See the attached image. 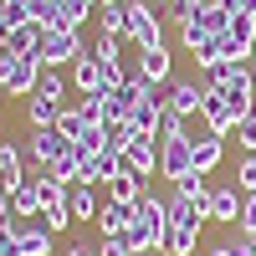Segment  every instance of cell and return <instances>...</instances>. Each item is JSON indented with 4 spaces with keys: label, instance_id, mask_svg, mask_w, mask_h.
<instances>
[{
    "label": "cell",
    "instance_id": "obj_32",
    "mask_svg": "<svg viewBox=\"0 0 256 256\" xmlns=\"http://www.w3.org/2000/svg\"><path fill=\"white\" fill-rule=\"evenodd\" d=\"M31 20V0H0V36Z\"/></svg>",
    "mask_w": 256,
    "mask_h": 256
},
{
    "label": "cell",
    "instance_id": "obj_29",
    "mask_svg": "<svg viewBox=\"0 0 256 256\" xmlns=\"http://www.w3.org/2000/svg\"><path fill=\"white\" fill-rule=\"evenodd\" d=\"M123 31H128V10L102 0V6H98V36H123Z\"/></svg>",
    "mask_w": 256,
    "mask_h": 256
},
{
    "label": "cell",
    "instance_id": "obj_22",
    "mask_svg": "<svg viewBox=\"0 0 256 256\" xmlns=\"http://www.w3.org/2000/svg\"><path fill=\"white\" fill-rule=\"evenodd\" d=\"M0 180H6L10 190L26 180V154H20L16 144H6V138H0Z\"/></svg>",
    "mask_w": 256,
    "mask_h": 256
},
{
    "label": "cell",
    "instance_id": "obj_43",
    "mask_svg": "<svg viewBox=\"0 0 256 256\" xmlns=\"http://www.w3.org/2000/svg\"><path fill=\"white\" fill-rule=\"evenodd\" d=\"M0 256H20V246H16V236H10L6 226H0Z\"/></svg>",
    "mask_w": 256,
    "mask_h": 256
},
{
    "label": "cell",
    "instance_id": "obj_2",
    "mask_svg": "<svg viewBox=\"0 0 256 256\" xmlns=\"http://www.w3.org/2000/svg\"><path fill=\"white\" fill-rule=\"evenodd\" d=\"M205 88L226 92L236 113H251L256 108V67H251V62H220V67H210L205 72Z\"/></svg>",
    "mask_w": 256,
    "mask_h": 256
},
{
    "label": "cell",
    "instance_id": "obj_48",
    "mask_svg": "<svg viewBox=\"0 0 256 256\" xmlns=\"http://www.w3.org/2000/svg\"><path fill=\"white\" fill-rule=\"evenodd\" d=\"M98 6H102V0H98ZM108 6H123V0H108Z\"/></svg>",
    "mask_w": 256,
    "mask_h": 256
},
{
    "label": "cell",
    "instance_id": "obj_17",
    "mask_svg": "<svg viewBox=\"0 0 256 256\" xmlns=\"http://www.w3.org/2000/svg\"><path fill=\"white\" fill-rule=\"evenodd\" d=\"M72 88H77V98H82V92H102V88H108V77H102V62H98V56L72 62Z\"/></svg>",
    "mask_w": 256,
    "mask_h": 256
},
{
    "label": "cell",
    "instance_id": "obj_28",
    "mask_svg": "<svg viewBox=\"0 0 256 256\" xmlns=\"http://www.w3.org/2000/svg\"><path fill=\"white\" fill-rule=\"evenodd\" d=\"M102 134H108V148H113V154H123V148L138 138V128H134V118H108V123H102Z\"/></svg>",
    "mask_w": 256,
    "mask_h": 256
},
{
    "label": "cell",
    "instance_id": "obj_10",
    "mask_svg": "<svg viewBox=\"0 0 256 256\" xmlns=\"http://www.w3.org/2000/svg\"><path fill=\"white\" fill-rule=\"evenodd\" d=\"M190 169H195V154H190V134H180V138H159V174L174 184V180H184Z\"/></svg>",
    "mask_w": 256,
    "mask_h": 256
},
{
    "label": "cell",
    "instance_id": "obj_39",
    "mask_svg": "<svg viewBox=\"0 0 256 256\" xmlns=\"http://www.w3.org/2000/svg\"><path fill=\"white\" fill-rule=\"evenodd\" d=\"M236 230L256 236V195H246V205H241V220H236Z\"/></svg>",
    "mask_w": 256,
    "mask_h": 256
},
{
    "label": "cell",
    "instance_id": "obj_5",
    "mask_svg": "<svg viewBox=\"0 0 256 256\" xmlns=\"http://www.w3.org/2000/svg\"><path fill=\"white\" fill-rule=\"evenodd\" d=\"M134 77L144 82V88H169L174 82V52L164 46H134Z\"/></svg>",
    "mask_w": 256,
    "mask_h": 256
},
{
    "label": "cell",
    "instance_id": "obj_36",
    "mask_svg": "<svg viewBox=\"0 0 256 256\" xmlns=\"http://www.w3.org/2000/svg\"><path fill=\"white\" fill-rule=\"evenodd\" d=\"M31 220H36L41 230H52V236H62V230H72V226H77V220L67 216V205H56V210H41V216H31Z\"/></svg>",
    "mask_w": 256,
    "mask_h": 256
},
{
    "label": "cell",
    "instance_id": "obj_19",
    "mask_svg": "<svg viewBox=\"0 0 256 256\" xmlns=\"http://www.w3.org/2000/svg\"><path fill=\"white\" fill-rule=\"evenodd\" d=\"M41 36H46V26L26 20V26H16V31L0 36V46H6V52H41Z\"/></svg>",
    "mask_w": 256,
    "mask_h": 256
},
{
    "label": "cell",
    "instance_id": "obj_30",
    "mask_svg": "<svg viewBox=\"0 0 256 256\" xmlns=\"http://www.w3.org/2000/svg\"><path fill=\"white\" fill-rule=\"evenodd\" d=\"M72 108L82 113V123H108V92H82Z\"/></svg>",
    "mask_w": 256,
    "mask_h": 256
},
{
    "label": "cell",
    "instance_id": "obj_50",
    "mask_svg": "<svg viewBox=\"0 0 256 256\" xmlns=\"http://www.w3.org/2000/svg\"><path fill=\"white\" fill-rule=\"evenodd\" d=\"M251 67H256V56H251Z\"/></svg>",
    "mask_w": 256,
    "mask_h": 256
},
{
    "label": "cell",
    "instance_id": "obj_21",
    "mask_svg": "<svg viewBox=\"0 0 256 256\" xmlns=\"http://www.w3.org/2000/svg\"><path fill=\"white\" fill-rule=\"evenodd\" d=\"M67 113L62 102H46V98H26V128H56V118Z\"/></svg>",
    "mask_w": 256,
    "mask_h": 256
},
{
    "label": "cell",
    "instance_id": "obj_18",
    "mask_svg": "<svg viewBox=\"0 0 256 256\" xmlns=\"http://www.w3.org/2000/svg\"><path fill=\"white\" fill-rule=\"evenodd\" d=\"M128 220H134V205L128 200H102V210H98V230L102 236H118Z\"/></svg>",
    "mask_w": 256,
    "mask_h": 256
},
{
    "label": "cell",
    "instance_id": "obj_44",
    "mask_svg": "<svg viewBox=\"0 0 256 256\" xmlns=\"http://www.w3.org/2000/svg\"><path fill=\"white\" fill-rule=\"evenodd\" d=\"M6 216H10V184L0 180V220H6Z\"/></svg>",
    "mask_w": 256,
    "mask_h": 256
},
{
    "label": "cell",
    "instance_id": "obj_3",
    "mask_svg": "<svg viewBox=\"0 0 256 256\" xmlns=\"http://www.w3.org/2000/svg\"><path fill=\"white\" fill-rule=\"evenodd\" d=\"M41 72H46V67H41L36 52H6V46H0V92H6V98H31Z\"/></svg>",
    "mask_w": 256,
    "mask_h": 256
},
{
    "label": "cell",
    "instance_id": "obj_42",
    "mask_svg": "<svg viewBox=\"0 0 256 256\" xmlns=\"http://www.w3.org/2000/svg\"><path fill=\"white\" fill-rule=\"evenodd\" d=\"M62 256H98V246H92V241H77V236H72V246L62 251Z\"/></svg>",
    "mask_w": 256,
    "mask_h": 256
},
{
    "label": "cell",
    "instance_id": "obj_15",
    "mask_svg": "<svg viewBox=\"0 0 256 256\" xmlns=\"http://www.w3.org/2000/svg\"><path fill=\"white\" fill-rule=\"evenodd\" d=\"M241 205H246V195H241L236 184H210V220L236 226L241 220Z\"/></svg>",
    "mask_w": 256,
    "mask_h": 256
},
{
    "label": "cell",
    "instance_id": "obj_51",
    "mask_svg": "<svg viewBox=\"0 0 256 256\" xmlns=\"http://www.w3.org/2000/svg\"><path fill=\"white\" fill-rule=\"evenodd\" d=\"M148 256H159V251H148Z\"/></svg>",
    "mask_w": 256,
    "mask_h": 256
},
{
    "label": "cell",
    "instance_id": "obj_6",
    "mask_svg": "<svg viewBox=\"0 0 256 256\" xmlns=\"http://www.w3.org/2000/svg\"><path fill=\"white\" fill-rule=\"evenodd\" d=\"M41 67H72V62H82L88 56V41H82V31H46L41 36Z\"/></svg>",
    "mask_w": 256,
    "mask_h": 256
},
{
    "label": "cell",
    "instance_id": "obj_16",
    "mask_svg": "<svg viewBox=\"0 0 256 256\" xmlns=\"http://www.w3.org/2000/svg\"><path fill=\"white\" fill-rule=\"evenodd\" d=\"M98 210H102V200L92 195V184H67V216L82 226V220H98Z\"/></svg>",
    "mask_w": 256,
    "mask_h": 256
},
{
    "label": "cell",
    "instance_id": "obj_14",
    "mask_svg": "<svg viewBox=\"0 0 256 256\" xmlns=\"http://www.w3.org/2000/svg\"><path fill=\"white\" fill-rule=\"evenodd\" d=\"M190 154H195V174H210V169L226 159V138L200 128V134H190Z\"/></svg>",
    "mask_w": 256,
    "mask_h": 256
},
{
    "label": "cell",
    "instance_id": "obj_41",
    "mask_svg": "<svg viewBox=\"0 0 256 256\" xmlns=\"http://www.w3.org/2000/svg\"><path fill=\"white\" fill-rule=\"evenodd\" d=\"M98 256H128V251L118 246V236H102V241H98Z\"/></svg>",
    "mask_w": 256,
    "mask_h": 256
},
{
    "label": "cell",
    "instance_id": "obj_47",
    "mask_svg": "<svg viewBox=\"0 0 256 256\" xmlns=\"http://www.w3.org/2000/svg\"><path fill=\"white\" fill-rule=\"evenodd\" d=\"M210 6H236V0H210Z\"/></svg>",
    "mask_w": 256,
    "mask_h": 256
},
{
    "label": "cell",
    "instance_id": "obj_34",
    "mask_svg": "<svg viewBox=\"0 0 256 256\" xmlns=\"http://www.w3.org/2000/svg\"><path fill=\"white\" fill-rule=\"evenodd\" d=\"M31 20L46 31H62V0H31Z\"/></svg>",
    "mask_w": 256,
    "mask_h": 256
},
{
    "label": "cell",
    "instance_id": "obj_13",
    "mask_svg": "<svg viewBox=\"0 0 256 256\" xmlns=\"http://www.w3.org/2000/svg\"><path fill=\"white\" fill-rule=\"evenodd\" d=\"M230 20H236V10H230V6H210V0H205V6H195V10L180 20V26L200 31V36H226V31H230Z\"/></svg>",
    "mask_w": 256,
    "mask_h": 256
},
{
    "label": "cell",
    "instance_id": "obj_46",
    "mask_svg": "<svg viewBox=\"0 0 256 256\" xmlns=\"http://www.w3.org/2000/svg\"><path fill=\"white\" fill-rule=\"evenodd\" d=\"M205 256H236V251H230V241H220V246H210Z\"/></svg>",
    "mask_w": 256,
    "mask_h": 256
},
{
    "label": "cell",
    "instance_id": "obj_23",
    "mask_svg": "<svg viewBox=\"0 0 256 256\" xmlns=\"http://www.w3.org/2000/svg\"><path fill=\"white\" fill-rule=\"evenodd\" d=\"M10 216H41V195H36V180H20L16 190H10Z\"/></svg>",
    "mask_w": 256,
    "mask_h": 256
},
{
    "label": "cell",
    "instance_id": "obj_38",
    "mask_svg": "<svg viewBox=\"0 0 256 256\" xmlns=\"http://www.w3.org/2000/svg\"><path fill=\"white\" fill-rule=\"evenodd\" d=\"M82 128H88V123H82V113H77V108H67V113L56 118V134H67L72 144H77V134H82Z\"/></svg>",
    "mask_w": 256,
    "mask_h": 256
},
{
    "label": "cell",
    "instance_id": "obj_49",
    "mask_svg": "<svg viewBox=\"0 0 256 256\" xmlns=\"http://www.w3.org/2000/svg\"><path fill=\"white\" fill-rule=\"evenodd\" d=\"M0 102H6V92H0Z\"/></svg>",
    "mask_w": 256,
    "mask_h": 256
},
{
    "label": "cell",
    "instance_id": "obj_1",
    "mask_svg": "<svg viewBox=\"0 0 256 256\" xmlns=\"http://www.w3.org/2000/svg\"><path fill=\"white\" fill-rule=\"evenodd\" d=\"M205 210H195L190 200L169 195V230H164V256H195L200 236H205Z\"/></svg>",
    "mask_w": 256,
    "mask_h": 256
},
{
    "label": "cell",
    "instance_id": "obj_45",
    "mask_svg": "<svg viewBox=\"0 0 256 256\" xmlns=\"http://www.w3.org/2000/svg\"><path fill=\"white\" fill-rule=\"evenodd\" d=\"M230 10H241V16H256V0H236Z\"/></svg>",
    "mask_w": 256,
    "mask_h": 256
},
{
    "label": "cell",
    "instance_id": "obj_20",
    "mask_svg": "<svg viewBox=\"0 0 256 256\" xmlns=\"http://www.w3.org/2000/svg\"><path fill=\"white\" fill-rule=\"evenodd\" d=\"M174 195H180V200H190L195 210H205V216H210V184H205V174H195V169H190L184 180H174Z\"/></svg>",
    "mask_w": 256,
    "mask_h": 256
},
{
    "label": "cell",
    "instance_id": "obj_35",
    "mask_svg": "<svg viewBox=\"0 0 256 256\" xmlns=\"http://www.w3.org/2000/svg\"><path fill=\"white\" fill-rule=\"evenodd\" d=\"M138 195H144V180H138V174H118V180L108 184V200H128V205H138Z\"/></svg>",
    "mask_w": 256,
    "mask_h": 256
},
{
    "label": "cell",
    "instance_id": "obj_24",
    "mask_svg": "<svg viewBox=\"0 0 256 256\" xmlns=\"http://www.w3.org/2000/svg\"><path fill=\"white\" fill-rule=\"evenodd\" d=\"M31 98H46V102H62V108H72V102H67V77H62L56 67L41 72V82H36V92H31Z\"/></svg>",
    "mask_w": 256,
    "mask_h": 256
},
{
    "label": "cell",
    "instance_id": "obj_40",
    "mask_svg": "<svg viewBox=\"0 0 256 256\" xmlns=\"http://www.w3.org/2000/svg\"><path fill=\"white\" fill-rule=\"evenodd\" d=\"M195 6H205V0H164V16H169V20H184Z\"/></svg>",
    "mask_w": 256,
    "mask_h": 256
},
{
    "label": "cell",
    "instance_id": "obj_11",
    "mask_svg": "<svg viewBox=\"0 0 256 256\" xmlns=\"http://www.w3.org/2000/svg\"><path fill=\"white\" fill-rule=\"evenodd\" d=\"M236 108H230V98L226 92H216V88H205V108H200V123L210 128V134H220V138H230L236 134Z\"/></svg>",
    "mask_w": 256,
    "mask_h": 256
},
{
    "label": "cell",
    "instance_id": "obj_33",
    "mask_svg": "<svg viewBox=\"0 0 256 256\" xmlns=\"http://www.w3.org/2000/svg\"><path fill=\"white\" fill-rule=\"evenodd\" d=\"M98 10V0H62V31H82V20Z\"/></svg>",
    "mask_w": 256,
    "mask_h": 256
},
{
    "label": "cell",
    "instance_id": "obj_4",
    "mask_svg": "<svg viewBox=\"0 0 256 256\" xmlns=\"http://www.w3.org/2000/svg\"><path fill=\"white\" fill-rule=\"evenodd\" d=\"M123 10H128V31H123L128 46H159L164 41V16L148 0H123Z\"/></svg>",
    "mask_w": 256,
    "mask_h": 256
},
{
    "label": "cell",
    "instance_id": "obj_27",
    "mask_svg": "<svg viewBox=\"0 0 256 256\" xmlns=\"http://www.w3.org/2000/svg\"><path fill=\"white\" fill-rule=\"evenodd\" d=\"M36 180V195H41V210H56V205H67V184H62L56 174H31Z\"/></svg>",
    "mask_w": 256,
    "mask_h": 256
},
{
    "label": "cell",
    "instance_id": "obj_12",
    "mask_svg": "<svg viewBox=\"0 0 256 256\" xmlns=\"http://www.w3.org/2000/svg\"><path fill=\"white\" fill-rule=\"evenodd\" d=\"M123 169H128V174H138V180L159 174V138H154V134H138L134 144L123 148Z\"/></svg>",
    "mask_w": 256,
    "mask_h": 256
},
{
    "label": "cell",
    "instance_id": "obj_25",
    "mask_svg": "<svg viewBox=\"0 0 256 256\" xmlns=\"http://www.w3.org/2000/svg\"><path fill=\"white\" fill-rule=\"evenodd\" d=\"M88 164H92V184H113L118 174H128V169H123V154H113V148H102V154L88 159Z\"/></svg>",
    "mask_w": 256,
    "mask_h": 256
},
{
    "label": "cell",
    "instance_id": "obj_31",
    "mask_svg": "<svg viewBox=\"0 0 256 256\" xmlns=\"http://www.w3.org/2000/svg\"><path fill=\"white\" fill-rule=\"evenodd\" d=\"M72 148H77L82 159H98L102 148H108V134H102V123H88V128L77 134V144H72Z\"/></svg>",
    "mask_w": 256,
    "mask_h": 256
},
{
    "label": "cell",
    "instance_id": "obj_8",
    "mask_svg": "<svg viewBox=\"0 0 256 256\" xmlns=\"http://www.w3.org/2000/svg\"><path fill=\"white\" fill-rule=\"evenodd\" d=\"M134 220L148 230L154 251H164V230H169V200H159L154 190H144V195H138V205H134Z\"/></svg>",
    "mask_w": 256,
    "mask_h": 256
},
{
    "label": "cell",
    "instance_id": "obj_7",
    "mask_svg": "<svg viewBox=\"0 0 256 256\" xmlns=\"http://www.w3.org/2000/svg\"><path fill=\"white\" fill-rule=\"evenodd\" d=\"M26 154H31V164L41 169V174H46V169L56 164V159H67L72 154V138L67 134H56V128H26Z\"/></svg>",
    "mask_w": 256,
    "mask_h": 256
},
{
    "label": "cell",
    "instance_id": "obj_26",
    "mask_svg": "<svg viewBox=\"0 0 256 256\" xmlns=\"http://www.w3.org/2000/svg\"><path fill=\"white\" fill-rule=\"evenodd\" d=\"M88 56L102 62V72H108V67H123V36H98L92 46H88Z\"/></svg>",
    "mask_w": 256,
    "mask_h": 256
},
{
    "label": "cell",
    "instance_id": "obj_37",
    "mask_svg": "<svg viewBox=\"0 0 256 256\" xmlns=\"http://www.w3.org/2000/svg\"><path fill=\"white\" fill-rule=\"evenodd\" d=\"M230 138H236V144L246 148V154H251V148H256V108L236 118V134H230Z\"/></svg>",
    "mask_w": 256,
    "mask_h": 256
},
{
    "label": "cell",
    "instance_id": "obj_9",
    "mask_svg": "<svg viewBox=\"0 0 256 256\" xmlns=\"http://www.w3.org/2000/svg\"><path fill=\"white\" fill-rule=\"evenodd\" d=\"M164 108H174L180 118H200V108H205V82L174 77V82L164 88Z\"/></svg>",
    "mask_w": 256,
    "mask_h": 256
}]
</instances>
